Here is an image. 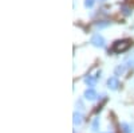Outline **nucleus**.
<instances>
[{"mask_svg": "<svg viewBox=\"0 0 134 133\" xmlns=\"http://www.w3.org/2000/svg\"><path fill=\"white\" fill-rule=\"evenodd\" d=\"M98 126H99V118H95L93 121V132H98Z\"/></svg>", "mask_w": 134, "mask_h": 133, "instance_id": "1a4fd4ad", "label": "nucleus"}, {"mask_svg": "<svg viewBox=\"0 0 134 133\" xmlns=\"http://www.w3.org/2000/svg\"><path fill=\"white\" fill-rule=\"evenodd\" d=\"M100 2H105V0H100Z\"/></svg>", "mask_w": 134, "mask_h": 133, "instance_id": "4468645a", "label": "nucleus"}, {"mask_svg": "<svg viewBox=\"0 0 134 133\" xmlns=\"http://www.w3.org/2000/svg\"><path fill=\"white\" fill-rule=\"evenodd\" d=\"M97 97H98V94H97V92L94 90L93 87L87 89V90L85 92V98H86V99H90V101H93V99H95Z\"/></svg>", "mask_w": 134, "mask_h": 133, "instance_id": "20e7f679", "label": "nucleus"}, {"mask_svg": "<svg viewBox=\"0 0 134 133\" xmlns=\"http://www.w3.org/2000/svg\"><path fill=\"white\" fill-rule=\"evenodd\" d=\"M114 73H115V75H122L125 73V66H118V67H115Z\"/></svg>", "mask_w": 134, "mask_h": 133, "instance_id": "6e6552de", "label": "nucleus"}, {"mask_svg": "<svg viewBox=\"0 0 134 133\" xmlns=\"http://www.w3.org/2000/svg\"><path fill=\"white\" fill-rule=\"evenodd\" d=\"M122 11H124V14H125L126 16H129V15L131 14V12H130V9H129V8H126V7H124V8H122Z\"/></svg>", "mask_w": 134, "mask_h": 133, "instance_id": "ddd939ff", "label": "nucleus"}, {"mask_svg": "<svg viewBox=\"0 0 134 133\" xmlns=\"http://www.w3.org/2000/svg\"><path fill=\"white\" fill-rule=\"evenodd\" d=\"M121 128L124 130V133H130V126L127 124H121Z\"/></svg>", "mask_w": 134, "mask_h": 133, "instance_id": "9b49d317", "label": "nucleus"}, {"mask_svg": "<svg viewBox=\"0 0 134 133\" xmlns=\"http://www.w3.org/2000/svg\"><path fill=\"white\" fill-rule=\"evenodd\" d=\"M95 82H97V78H94V77H91V75H87V77H85V83H86L87 86L93 87V86L95 85Z\"/></svg>", "mask_w": 134, "mask_h": 133, "instance_id": "39448f33", "label": "nucleus"}, {"mask_svg": "<svg viewBox=\"0 0 134 133\" xmlns=\"http://www.w3.org/2000/svg\"><path fill=\"white\" fill-rule=\"evenodd\" d=\"M129 47H130V42H129V40H118V42L114 43L113 50H114L115 52H124V51H126Z\"/></svg>", "mask_w": 134, "mask_h": 133, "instance_id": "f257e3e1", "label": "nucleus"}, {"mask_svg": "<svg viewBox=\"0 0 134 133\" xmlns=\"http://www.w3.org/2000/svg\"><path fill=\"white\" fill-rule=\"evenodd\" d=\"M126 66L127 67H134V55H131V57L126 61Z\"/></svg>", "mask_w": 134, "mask_h": 133, "instance_id": "9d476101", "label": "nucleus"}, {"mask_svg": "<svg viewBox=\"0 0 134 133\" xmlns=\"http://www.w3.org/2000/svg\"><path fill=\"white\" fill-rule=\"evenodd\" d=\"M74 125H81L82 124V121H83V116L81 114V113H78V112H75L74 113Z\"/></svg>", "mask_w": 134, "mask_h": 133, "instance_id": "423d86ee", "label": "nucleus"}, {"mask_svg": "<svg viewBox=\"0 0 134 133\" xmlns=\"http://www.w3.org/2000/svg\"><path fill=\"white\" fill-rule=\"evenodd\" d=\"M94 6V0H85V7L86 8H91Z\"/></svg>", "mask_w": 134, "mask_h": 133, "instance_id": "f8f14e48", "label": "nucleus"}, {"mask_svg": "<svg viewBox=\"0 0 134 133\" xmlns=\"http://www.w3.org/2000/svg\"><path fill=\"white\" fill-rule=\"evenodd\" d=\"M107 86L109 89H111V90H117L118 86H119V81L117 77H110V78L107 79Z\"/></svg>", "mask_w": 134, "mask_h": 133, "instance_id": "7ed1b4c3", "label": "nucleus"}, {"mask_svg": "<svg viewBox=\"0 0 134 133\" xmlns=\"http://www.w3.org/2000/svg\"><path fill=\"white\" fill-rule=\"evenodd\" d=\"M111 23L110 22H107V20H102V22H97L95 23V28H106V27H109Z\"/></svg>", "mask_w": 134, "mask_h": 133, "instance_id": "0eeeda50", "label": "nucleus"}, {"mask_svg": "<svg viewBox=\"0 0 134 133\" xmlns=\"http://www.w3.org/2000/svg\"><path fill=\"white\" fill-rule=\"evenodd\" d=\"M91 44H93V46H95V47H105V39H103V36L99 35V34L93 35Z\"/></svg>", "mask_w": 134, "mask_h": 133, "instance_id": "f03ea898", "label": "nucleus"}, {"mask_svg": "<svg viewBox=\"0 0 134 133\" xmlns=\"http://www.w3.org/2000/svg\"><path fill=\"white\" fill-rule=\"evenodd\" d=\"M107 133H110V132H107Z\"/></svg>", "mask_w": 134, "mask_h": 133, "instance_id": "2eb2a0df", "label": "nucleus"}]
</instances>
